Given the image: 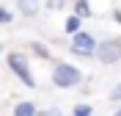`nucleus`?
Here are the masks:
<instances>
[{
  "mask_svg": "<svg viewBox=\"0 0 121 116\" xmlns=\"http://www.w3.org/2000/svg\"><path fill=\"white\" fill-rule=\"evenodd\" d=\"M80 69L77 66H72V64H55V69H52V83L60 86V88H72V86L80 83Z\"/></svg>",
  "mask_w": 121,
  "mask_h": 116,
  "instance_id": "nucleus-1",
  "label": "nucleus"
},
{
  "mask_svg": "<svg viewBox=\"0 0 121 116\" xmlns=\"http://www.w3.org/2000/svg\"><path fill=\"white\" fill-rule=\"evenodd\" d=\"M14 116H39V111H36L33 102H19L14 108Z\"/></svg>",
  "mask_w": 121,
  "mask_h": 116,
  "instance_id": "nucleus-5",
  "label": "nucleus"
},
{
  "mask_svg": "<svg viewBox=\"0 0 121 116\" xmlns=\"http://www.w3.org/2000/svg\"><path fill=\"white\" fill-rule=\"evenodd\" d=\"M96 58H99L102 64H116V61L121 58V39H107V42H99Z\"/></svg>",
  "mask_w": 121,
  "mask_h": 116,
  "instance_id": "nucleus-3",
  "label": "nucleus"
},
{
  "mask_svg": "<svg viewBox=\"0 0 121 116\" xmlns=\"http://www.w3.org/2000/svg\"><path fill=\"white\" fill-rule=\"evenodd\" d=\"M74 11H77L80 17H88V14H91V8H88L85 0H74Z\"/></svg>",
  "mask_w": 121,
  "mask_h": 116,
  "instance_id": "nucleus-8",
  "label": "nucleus"
},
{
  "mask_svg": "<svg viewBox=\"0 0 121 116\" xmlns=\"http://www.w3.org/2000/svg\"><path fill=\"white\" fill-rule=\"evenodd\" d=\"M8 66H11V72H14L28 88H36V80H33V75H30V66H28V58H25V55L11 53L8 55Z\"/></svg>",
  "mask_w": 121,
  "mask_h": 116,
  "instance_id": "nucleus-2",
  "label": "nucleus"
},
{
  "mask_svg": "<svg viewBox=\"0 0 121 116\" xmlns=\"http://www.w3.org/2000/svg\"><path fill=\"white\" fill-rule=\"evenodd\" d=\"M113 19H116V22L121 25V8H116V11H113Z\"/></svg>",
  "mask_w": 121,
  "mask_h": 116,
  "instance_id": "nucleus-14",
  "label": "nucleus"
},
{
  "mask_svg": "<svg viewBox=\"0 0 121 116\" xmlns=\"http://www.w3.org/2000/svg\"><path fill=\"white\" fill-rule=\"evenodd\" d=\"M19 11L28 14V17H33L39 11V3H36V0H19Z\"/></svg>",
  "mask_w": 121,
  "mask_h": 116,
  "instance_id": "nucleus-6",
  "label": "nucleus"
},
{
  "mask_svg": "<svg viewBox=\"0 0 121 116\" xmlns=\"http://www.w3.org/2000/svg\"><path fill=\"white\" fill-rule=\"evenodd\" d=\"M0 50H3V47H0Z\"/></svg>",
  "mask_w": 121,
  "mask_h": 116,
  "instance_id": "nucleus-16",
  "label": "nucleus"
},
{
  "mask_svg": "<svg viewBox=\"0 0 121 116\" xmlns=\"http://www.w3.org/2000/svg\"><path fill=\"white\" fill-rule=\"evenodd\" d=\"M39 116H60V113H58V111H41Z\"/></svg>",
  "mask_w": 121,
  "mask_h": 116,
  "instance_id": "nucleus-13",
  "label": "nucleus"
},
{
  "mask_svg": "<svg viewBox=\"0 0 121 116\" xmlns=\"http://www.w3.org/2000/svg\"><path fill=\"white\" fill-rule=\"evenodd\" d=\"M80 22H83V17H80V14H72L66 19V31L69 33H77V31H80Z\"/></svg>",
  "mask_w": 121,
  "mask_h": 116,
  "instance_id": "nucleus-7",
  "label": "nucleus"
},
{
  "mask_svg": "<svg viewBox=\"0 0 121 116\" xmlns=\"http://www.w3.org/2000/svg\"><path fill=\"white\" fill-rule=\"evenodd\" d=\"M3 22H11V11L0 6V25H3Z\"/></svg>",
  "mask_w": 121,
  "mask_h": 116,
  "instance_id": "nucleus-11",
  "label": "nucleus"
},
{
  "mask_svg": "<svg viewBox=\"0 0 121 116\" xmlns=\"http://www.w3.org/2000/svg\"><path fill=\"white\" fill-rule=\"evenodd\" d=\"M30 47H33V53H36V55H41V58H47V55H50V53H47V50H44V47L39 44V42H33V44H30Z\"/></svg>",
  "mask_w": 121,
  "mask_h": 116,
  "instance_id": "nucleus-10",
  "label": "nucleus"
},
{
  "mask_svg": "<svg viewBox=\"0 0 121 116\" xmlns=\"http://www.w3.org/2000/svg\"><path fill=\"white\" fill-rule=\"evenodd\" d=\"M116 116H121V111H116Z\"/></svg>",
  "mask_w": 121,
  "mask_h": 116,
  "instance_id": "nucleus-15",
  "label": "nucleus"
},
{
  "mask_svg": "<svg viewBox=\"0 0 121 116\" xmlns=\"http://www.w3.org/2000/svg\"><path fill=\"white\" fill-rule=\"evenodd\" d=\"M110 100H121V86H116L113 91H110Z\"/></svg>",
  "mask_w": 121,
  "mask_h": 116,
  "instance_id": "nucleus-12",
  "label": "nucleus"
},
{
  "mask_svg": "<svg viewBox=\"0 0 121 116\" xmlns=\"http://www.w3.org/2000/svg\"><path fill=\"white\" fill-rule=\"evenodd\" d=\"M74 116H91V105H85V102H80L74 108Z\"/></svg>",
  "mask_w": 121,
  "mask_h": 116,
  "instance_id": "nucleus-9",
  "label": "nucleus"
},
{
  "mask_svg": "<svg viewBox=\"0 0 121 116\" xmlns=\"http://www.w3.org/2000/svg\"><path fill=\"white\" fill-rule=\"evenodd\" d=\"M96 42H94V36L91 33H83V31H77L74 39H72V53L74 55H96Z\"/></svg>",
  "mask_w": 121,
  "mask_h": 116,
  "instance_id": "nucleus-4",
  "label": "nucleus"
}]
</instances>
